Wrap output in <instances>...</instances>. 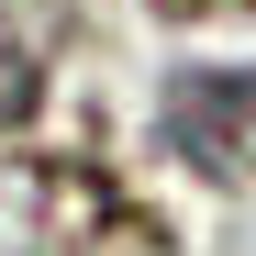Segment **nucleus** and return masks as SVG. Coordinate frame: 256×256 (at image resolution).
I'll list each match as a JSON object with an SVG mask.
<instances>
[{"label":"nucleus","mask_w":256,"mask_h":256,"mask_svg":"<svg viewBox=\"0 0 256 256\" xmlns=\"http://www.w3.org/2000/svg\"><path fill=\"white\" fill-rule=\"evenodd\" d=\"M156 134H167L178 167H200L212 190H245L256 178V67H167Z\"/></svg>","instance_id":"f257e3e1"}]
</instances>
